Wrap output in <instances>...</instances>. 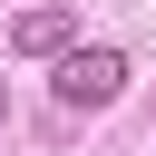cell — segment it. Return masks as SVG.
I'll return each instance as SVG.
<instances>
[{
	"label": "cell",
	"mask_w": 156,
	"mask_h": 156,
	"mask_svg": "<svg viewBox=\"0 0 156 156\" xmlns=\"http://www.w3.org/2000/svg\"><path fill=\"white\" fill-rule=\"evenodd\" d=\"M127 78H136V68H127V49L88 39V49H68V58H58V107H78V117H88V107H117V98H127Z\"/></svg>",
	"instance_id": "6da1fadb"
},
{
	"label": "cell",
	"mask_w": 156,
	"mask_h": 156,
	"mask_svg": "<svg viewBox=\"0 0 156 156\" xmlns=\"http://www.w3.org/2000/svg\"><path fill=\"white\" fill-rule=\"evenodd\" d=\"M68 39H78V10H20L10 20V49L20 58H58Z\"/></svg>",
	"instance_id": "7a4b0ae2"
},
{
	"label": "cell",
	"mask_w": 156,
	"mask_h": 156,
	"mask_svg": "<svg viewBox=\"0 0 156 156\" xmlns=\"http://www.w3.org/2000/svg\"><path fill=\"white\" fill-rule=\"evenodd\" d=\"M0 127H10V88H0Z\"/></svg>",
	"instance_id": "3957f363"
}]
</instances>
